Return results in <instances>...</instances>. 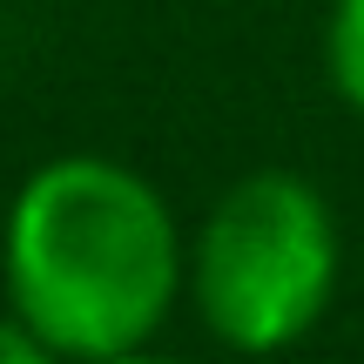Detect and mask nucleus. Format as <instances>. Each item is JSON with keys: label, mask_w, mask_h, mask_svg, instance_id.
Here are the masks:
<instances>
[{"label": "nucleus", "mask_w": 364, "mask_h": 364, "mask_svg": "<svg viewBox=\"0 0 364 364\" xmlns=\"http://www.w3.org/2000/svg\"><path fill=\"white\" fill-rule=\"evenodd\" d=\"M102 364H176V358H162L156 344H135V351H115V358H102Z\"/></svg>", "instance_id": "5"}, {"label": "nucleus", "mask_w": 364, "mask_h": 364, "mask_svg": "<svg viewBox=\"0 0 364 364\" xmlns=\"http://www.w3.org/2000/svg\"><path fill=\"white\" fill-rule=\"evenodd\" d=\"M324 75L338 88V102L364 115V0H331L324 21Z\"/></svg>", "instance_id": "3"}, {"label": "nucleus", "mask_w": 364, "mask_h": 364, "mask_svg": "<svg viewBox=\"0 0 364 364\" xmlns=\"http://www.w3.org/2000/svg\"><path fill=\"white\" fill-rule=\"evenodd\" d=\"M0 364H68V358L48 351V344H41L14 311H0Z\"/></svg>", "instance_id": "4"}, {"label": "nucleus", "mask_w": 364, "mask_h": 364, "mask_svg": "<svg viewBox=\"0 0 364 364\" xmlns=\"http://www.w3.org/2000/svg\"><path fill=\"white\" fill-rule=\"evenodd\" d=\"M7 311L48 351L102 364L156 344L189 290V243L142 169L115 156H48L21 176L0 223Z\"/></svg>", "instance_id": "1"}, {"label": "nucleus", "mask_w": 364, "mask_h": 364, "mask_svg": "<svg viewBox=\"0 0 364 364\" xmlns=\"http://www.w3.org/2000/svg\"><path fill=\"white\" fill-rule=\"evenodd\" d=\"M344 270L338 209L297 169H250L189 236V304L236 358H277L324 324Z\"/></svg>", "instance_id": "2"}]
</instances>
